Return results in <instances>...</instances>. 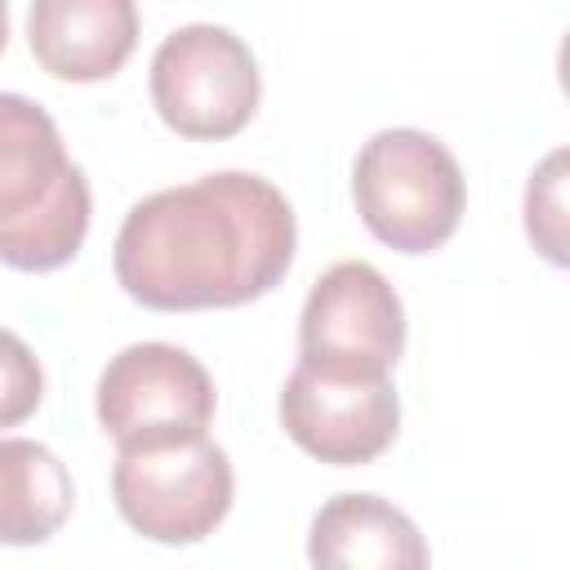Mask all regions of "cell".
<instances>
[{"label": "cell", "instance_id": "6da1fadb", "mask_svg": "<svg viewBox=\"0 0 570 570\" xmlns=\"http://www.w3.org/2000/svg\"><path fill=\"white\" fill-rule=\"evenodd\" d=\"M294 209L258 174L223 169L142 196L116 232V281L156 312L240 307L294 263Z\"/></svg>", "mask_w": 570, "mask_h": 570}, {"label": "cell", "instance_id": "8fae6325", "mask_svg": "<svg viewBox=\"0 0 570 570\" xmlns=\"http://www.w3.org/2000/svg\"><path fill=\"white\" fill-rule=\"evenodd\" d=\"M76 499L67 463L27 436H0V543L31 548L58 534Z\"/></svg>", "mask_w": 570, "mask_h": 570}, {"label": "cell", "instance_id": "3957f363", "mask_svg": "<svg viewBox=\"0 0 570 570\" xmlns=\"http://www.w3.org/2000/svg\"><path fill=\"white\" fill-rule=\"evenodd\" d=\"M352 196L370 236L401 254L441 249L468 205L459 160L423 129L374 134L356 156Z\"/></svg>", "mask_w": 570, "mask_h": 570}, {"label": "cell", "instance_id": "7a4b0ae2", "mask_svg": "<svg viewBox=\"0 0 570 570\" xmlns=\"http://www.w3.org/2000/svg\"><path fill=\"white\" fill-rule=\"evenodd\" d=\"M89 214V183L67 156L53 116L22 94H0V263L18 272L71 263Z\"/></svg>", "mask_w": 570, "mask_h": 570}, {"label": "cell", "instance_id": "4fadbf2b", "mask_svg": "<svg viewBox=\"0 0 570 570\" xmlns=\"http://www.w3.org/2000/svg\"><path fill=\"white\" fill-rule=\"evenodd\" d=\"M40 396H45V374L36 352L13 330H0V428H18L22 419H31Z\"/></svg>", "mask_w": 570, "mask_h": 570}, {"label": "cell", "instance_id": "277c9868", "mask_svg": "<svg viewBox=\"0 0 570 570\" xmlns=\"http://www.w3.org/2000/svg\"><path fill=\"white\" fill-rule=\"evenodd\" d=\"M232 463L209 436L125 445L111 468L120 517L151 543H200L232 508Z\"/></svg>", "mask_w": 570, "mask_h": 570}, {"label": "cell", "instance_id": "9c48e42d", "mask_svg": "<svg viewBox=\"0 0 570 570\" xmlns=\"http://www.w3.org/2000/svg\"><path fill=\"white\" fill-rule=\"evenodd\" d=\"M27 40L49 76L94 85L134 53L138 9L134 0H31Z\"/></svg>", "mask_w": 570, "mask_h": 570}, {"label": "cell", "instance_id": "ba28073f", "mask_svg": "<svg viewBox=\"0 0 570 570\" xmlns=\"http://www.w3.org/2000/svg\"><path fill=\"white\" fill-rule=\"evenodd\" d=\"M281 423L298 450L334 468L374 463L401 423V401L383 379L330 374L316 365H294L281 392Z\"/></svg>", "mask_w": 570, "mask_h": 570}, {"label": "cell", "instance_id": "7c38bea8", "mask_svg": "<svg viewBox=\"0 0 570 570\" xmlns=\"http://www.w3.org/2000/svg\"><path fill=\"white\" fill-rule=\"evenodd\" d=\"M525 232L552 258L566 263V151H552L525 187Z\"/></svg>", "mask_w": 570, "mask_h": 570}, {"label": "cell", "instance_id": "30bf717a", "mask_svg": "<svg viewBox=\"0 0 570 570\" xmlns=\"http://www.w3.org/2000/svg\"><path fill=\"white\" fill-rule=\"evenodd\" d=\"M307 557L321 570H419L428 566V543L387 499L334 494L312 517Z\"/></svg>", "mask_w": 570, "mask_h": 570}, {"label": "cell", "instance_id": "52a82bcc", "mask_svg": "<svg viewBox=\"0 0 570 570\" xmlns=\"http://www.w3.org/2000/svg\"><path fill=\"white\" fill-rule=\"evenodd\" d=\"M98 423L116 450L205 436L214 423V379L174 343H129L98 379Z\"/></svg>", "mask_w": 570, "mask_h": 570}, {"label": "cell", "instance_id": "8992f818", "mask_svg": "<svg viewBox=\"0 0 570 570\" xmlns=\"http://www.w3.org/2000/svg\"><path fill=\"white\" fill-rule=\"evenodd\" d=\"M401 352L405 307L387 276L361 258L334 263L303 303L298 361L330 374L383 379L401 361Z\"/></svg>", "mask_w": 570, "mask_h": 570}, {"label": "cell", "instance_id": "5b68a950", "mask_svg": "<svg viewBox=\"0 0 570 570\" xmlns=\"http://www.w3.org/2000/svg\"><path fill=\"white\" fill-rule=\"evenodd\" d=\"M258 62L227 27H178L151 58V102L178 138L218 142L240 134L258 111Z\"/></svg>", "mask_w": 570, "mask_h": 570}, {"label": "cell", "instance_id": "5bb4252c", "mask_svg": "<svg viewBox=\"0 0 570 570\" xmlns=\"http://www.w3.org/2000/svg\"><path fill=\"white\" fill-rule=\"evenodd\" d=\"M4 45H9V4L0 0V53H4Z\"/></svg>", "mask_w": 570, "mask_h": 570}]
</instances>
